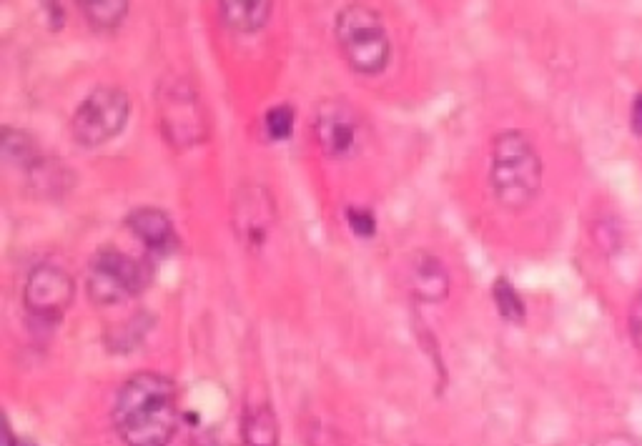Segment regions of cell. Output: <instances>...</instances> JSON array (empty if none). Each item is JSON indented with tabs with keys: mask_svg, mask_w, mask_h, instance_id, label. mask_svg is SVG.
Here are the masks:
<instances>
[{
	"mask_svg": "<svg viewBox=\"0 0 642 446\" xmlns=\"http://www.w3.org/2000/svg\"><path fill=\"white\" fill-rule=\"evenodd\" d=\"M179 424V391L169 376L141 371L118 389L113 426L126 446H169Z\"/></svg>",
	"mask_w": 642,
	"mask_h": 446,
	"instance_id": "obj_1",
	"label": "cell"
},
{
	"mask_svg": "<svg viewBox=\"0 0 642 446\" xmlns=\"http://www.w3.org/2000/svg\"><path fill=\"white\" fill-rule=\"evenodd\" d=\"M542 176H545V163L525 131L510 128L497 133L492 141L490 186L495 201L505 211L520 213L530 208L542 191Z\"/></svg>",
	"mask_w": 642,
	"mask_h": 446,
	"instance_id": "obj_2",
	"label": "cell"
},
{
	"mask_svg": "<svg viewBox=\"0 0 642 446\" xmlns=\"http://www.w3.org/2000/svg\"><path fill=\"white\" fill-rule=\"evenodd\" d=\"M334 33H337L339 51L352 71L362 76H377L387 71L392 61V41L382 16L374 8L362 3L344 6L334 23Z\"/></svg>",
	"mask_w": 642,
	"mask_h": 446,
	"instance_id": "obj_3",
	"label": "cell"
},
{
	"mask_svg": "<svg viewBox=\"0 0 642 446\" xmlns=\"http://www.w3.org/2000/svg\"><path fill=\"white\" fill-rule=\"evenodd\" d=\"M158 126L176 151L199 146L209 133V118L194 83L184 76H169L156 93Z\"/></svg>",
	"mask_w": 642,
	"mask_h": 446,
	"instance_id": "obj_4",
	"label": "cell"
},
{
	"mask_svg": "<svg viewBox=\"0 0 642 446\" xmlns=\"http://www.w3.org/2000/svg\"><path fill=\"white\" fill-rule=\"evenodd\" d=\"M131 118V98L118 86H101L83 98L71 118V136L81 148H101L121 136Z\"/></svg>",
	"mask_w": 642,
	"mask_h": 446,
	"instance_id": "obj_5",
	"label": "cell"
},
{
	"mask_svg": "<svg viewBox=\"0 0 642 446\" xmlns=\"http://www.w3.org/2000/svg\"><path fill=\"white\" fill-rule=\"evenodd\" d=\"M151 271L133 256L116 249H98L88 264L86 294L96 306H118L148 286Z\"/></svg>",
	"mask_w": 642,
	"mask_h": 446,
	"instance_id": "obj_6",
	"label": "cell"
},
{
	"mask_svg": "<svg viewBox=\"0 0 642 446\" xmlns=\"http://www.w3.org/2000/svg\"><path fill=\"white\" fill-rule=\"evenodd\" d=\"M76 299V281L56 264H38L23 286V304L31 316L58 324Z\"/></svg>",
	"mask_w": 642,
	"mask_h": 446,
	"instance_id": "obj_7",
	"label": "cell"
},
{
	"mask_svg": "<svg viewBox=\"0 0 642 446\" xmlns=\"http://www.w3.org/2000/svg\"><path fill=\"white\" fill-rule=\"evenodd\" d=\"M314 138L332 158H347L362 143V121L347 101H324L314 113Z\"/></svg>",
	"mask_w": 642,
	"mask_h": 446,
	"instance_id": "obj_8",
	"label": "cell"
},
{
	"mask_svg": "<svg viewBox=\"0 0 642 446\" xmlns=\"http://www.w3.org/2000/svg\"><path fill=\"white\" fill-rule=\"evenodd\" d=\"M231 216H234V229L239 241H244L249 249H259V246H264L266 236L274 226V201H271L269 191L261 186L239 188Z\"/></svg>",
	"mask_w": 642,
	"mask_h": 446,
	"instance_id": "obj_9",
	"label": "cell"
},
{
	"mask_svg": "<svg viewBox=\"0 0 642 446\" xmlns=\"http://www.w3.org/2000/svg\"><path fill=\"white\" fill-rule=\"evenodd\" d=\"M126 226L153 256H171L179 249V236L169 213L156 206L133 208L126 218Z\"/></svg>",
	"mask_w": 642,
	"mask_h": 446,
	"instance_id": "obj_10",
	"label": "cell"
},
{
	"mask_svg": "<svg viewBox=\"0 0 642 446\" xmlns=\"http://www.w3.org/2000/svg\"><path fill=\"white\" fill-rule=\"evenodd\" d=\"M409 291L422 304H442L449 296L447 266L432 254H419L409 269Z\"/></svg>",
	"mask_w": 642,
	"mask_h": 446,
	"instance_id": "obj_11",
	"label": "cell"
},
{
	"mask_svg": "<svg viewBox=\"0 0 642 446\" xmlns=\"http://www.w3.org/2000/svg\"><path fill=\"white\" fill-rule=\"evenodd\" d=\"M271 11L274 6L269 0H224L219 3V18L234 33H259L269 23Z\"/></svg>",
	"mask_w": 642,
	"mask_h": 446,
	"instance_id": "obj_12",
	"label": "cell"
},
{
	"mask_svg": "<svg viewBox=\"0 0 642 446\" xmlns=\"http://www.w3.org/2000/svg\"><path fill=\"white\" fill-rule=\"evenodd\" d=\"M241 441L244 446H279V424L266 404H251L246 409L244 421H241Z\"/></svg>",
	"mask_w": 642,
	"mask_h": 446,
	"instance_id": "obj_13",
	"label": "cell"
},
{
	"mask_svg": "<svg viewBox=\"0 0 642 446\" xmlns=\"http://www.w3.org/2000/svg\"><path fill=\"white\" fill-rule=\"evenodd\" d=\"M81 13L93 31H116L128 16L126 0H88L81 3Z\"/></svg>",
	"mask_w": 642,
	"mask_h": 446,
	"instance_id": "obj_14",
	"label": "cell"
},
{
	"mask_svg": "<svg viewBox=\"0 0 642 446\" xmlns=\"http://www.w3.org/2000/svg\"><path fill=\"white\" fill-rule=\"evenodd\" d=\"M3 156H6L8 161L23 166L26 171H31L43 158L41 153H38L36 141H33L26 131H18V128L11 126L3 128Z\"/></svg>",
	"mask_w": 642,
	"mask_h": 446,
	"instance_id": "obj_15",
	"label": "cell"
},
{
	"mask_svg": "<svg viewBox=\"0 0 642 446\" xmlns=\"http://www.w3.org/2000/svg\"><path fill=\"white\" fill-rule=\"evenodd\" d=\"M492 299H495V306L502 319L510 321V324H525L527 306L510 281L497 279L495 286H492Z\"/></svg>",
	"mask_w": 642,
	"mask_h": 446,
	"instance_id": "obj_16",
	"label": "cell"
},
{
	"mask_svg": "<svg viewBox=\"0 0 642 446\" xmlns=\"http://www.w3.org/2000/svg\"><path fill=\"white\" fill-rule=\"evenodd\" d=\"M294 123H296V113L289 103H281V106L269 108L264 116L266 136H269L271 141H284V138H289L291 133H294Z\"/></svg>",
	"mask_w": 642,
	"mask_h": 446,
	"instance_id": "obj_17",
	"label": "cell"
},
{
	"mask_svg": "<svg viewBox=\"0 0 642 446\" xmlns=\"http://www.w3.org/2000/svg\"><path fill=\"white\" fill-rule=\"evenodd\" d=\"M347 223H349V229H352L357 236H362V239H372V236L377 234V216H374L369 208L349 206Z\"/></svg>",
	"mask_w": 642,
	"mask_h": 446,
	"instance_id": "obj_18",
	"label": "cell"
},
{
	"mask_svg": "<svg viewBox=\"0 0 642 446\" xmlns=\"http://www.w3.org/2000/svg\"><path fill=\"white\" fill-rule=\"evenodd\" d=\"M627 329H630V339L635 349L642 354V289L637 291L635 299L630 301V311H627Z\"/></svg>",
	"mask_w": 642,
	"mask_h": 446,
	"instance_id": "obj_19",
	"label": "cell"
},
{
	"mask_svg": "<svg viewBox=\"0 0 642 446\" xmlns=\"http://www.w3.org/2000/svg\"><path fill=\"white\" fill-rule=\"evenodd\" d=\"M592 234H595V241H600L602 236H607V244H605V254H615L617 249H620V239H622V234H620V229H617L615 223L612 221H600L595 226V231H592Z\"/></svg>",
	"mask_w": 642,
	"mask_h": 446,
	"instance_id": "obj_20",
	"label": "cell"
},
{
	"mask_svg": "<svg viewBox=\"0 0 642 446\" xmlns=\"http://www.w3.org/2000/svg\"><path fill=\"white\" fill-rule=\"evenodd\" d=\"M592 446H640V441L627 431H610V434H602L600 439L592 441Z\"/></svg>",
	"mask_w": 642,
	"mask_h": 446,
	"instance_id": "obj_21",
	"label": "cell"
},
{
	"mask_svg": "<svg viewBox=\"0 0 642 446\" xmlns=\"http://www.w3.org/2000/svg\"><path fill=\"white\" fill-rule=\"evenodd\" d=\"M630 128L635 136H642V93H637L630 108Z\"/></svg>",
	"mask_w": 642,
	"mask_h": 446,
	"instance_id": "obj_22",
	"label": "cell"
},
{
	"mask_svg": "<svg viewBox=\"0 0 642 446\" xmlns=\"http://www.w3.org/2000/svg\"><path fill=\"white\" fill-rule=\"evenodd\" d=\"M3 446H18V439L13 436L11 426H8V424H6V429H3Z\"/></svg>",
	"mask_w": 642,
	"mask_h": 446,
	"instance_id": "obj_23",
	"label": "cell"
},
{
	"mask_svg": "<svg viewBox=\"0 0 642 446\" xmlns=\"http://www.w3.org/2000/svg\"><path fill=\"white\" fill-rule=\"evenodd\" d=\"M18 446H38V444H33L31 439H21V441H18Z\"/></svg>",
	"mask_w": 642,
	"mask_h": 446,
	"instance_id": "obj_24",
	"label": "cell"
}]
</instances>
